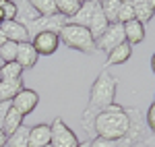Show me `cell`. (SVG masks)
Segmentation results:
<instances>
[{
    "label": "cell",
    "instance_id": "6da1fadb",
    "mask_svg": "<svg viewBox=\"0 0 155 147\" xmlns=\"http://www.w3.org/2000/svg\"><path fill=\"white\" fill-rule=\"evenodd\" d=\"M116 87H118V79L110 73L107 68H104L101 73L97 75V79L91 85V93H89V102H87V108L81 114V126L87 133V137L95 135V118L101 112L110 108L112 104H116Z\"/></svg>",
    "mask_w": 155,
    "mask_h": 147
},
{
    "label": "cell",
    "instance_id": "7a4b0ae2",
    "mask_svg": "<svg viewBox=\"0 0 155 147\" xmlns=\"http://www.w3.org/2000/svg\"><path fill=\"white\" fill-rule=\"evenodd\" d=\"M95 137L110 139V141H120L128 131V114L126 108L120 104H112L110 108L101 112L95 118Z\"/></svg>",
    "mask_w": 155,
    "mask_h": 147
},
{
    "label": "cell",
    "instance_id": "3957f363",
    "mask_svg": "<svg viewBox=\"0 0 155 147\" xmlns=\"http://www.w3.org/2000/svg\"><path fill=\"white\" fill-rule=\"evenodd\" d=\"M60 44H64L66 48L77 50V52H85V54H93L97 52L95 39L91 35V31L87 27H79V25H66L62 27V31L58 33Z\"/></svg>",
    "mask_w": 155,
    "mask_h": 147
},
{
    "label": "cell",
    "instance_id": "277c9868",
    "mask_svg": "<svg viewBox=\"0 0 155 147\" xmlns=\"http://www.w3.org/2000/svg\"><path fill=\"white\" fill-rule=\"evenodd\" d=\"M126 114H128V131L126 135L118 141V147H132L137 143H145L151 139V131L147 126V120H145V114L137 108H126Z\"/></svg>",
    "mask_w": 155,
    "mask_h": 147
},
{
    "label": "cell",
    "instance_id": "5b68a950",
    "mask_svg": "<svg viewBox=\"0 0 155 147\" xmlns=\"http://www.w3.org/2000/svg\"><path fill=\"white\" fill-rule=\"evenodd\" d=\"M81 143L79 137L71 131V126H66L62 118H54V122L50 124V145L52 147H77Z\"/></svg>",
    "mask_w": 155,
    "mask_h": 147
},
{
    "label": "cell",
    "instance_id": "8992f818",
    "mask_svg": "<svg viewBox=\"0 0 155 147\" xmlns=\"http://www.w3.org/2000/svg\"><path fill=\"white\" fill-rule=\"evenodd\" d=\"M124 27L120 23H112L107 25V29L101 33L99 39H95V48L101 52H112L114 48H118L120 44H124Z\"/></svg>",
    "mask_w": 155,
    "mask_h": 147
},
{
    "label": "cell",
    "instance_id": "52a82bcc",
    "mask_svg": "<svg viewBox=\"0 0 155 147\" xmlns=\"http://www.w3.org/2000/svg\"><path fill=\"white\" fill-rule=\"evenodd\" d=\"M29 42H31V46L35 48L37 56H52L60 46L58 33H52V31H41V33L33 35Z\"/></svg>",
    "mask_w": 155,
    "mask_h": 147
},
{
    "label": "cell",
    "instance_id": "ba28073f",
    "mask_svg": "<svg viewBox=\"0 0 155 147\" xmlns=\"http://www.w3.org/2000/svg\"><path fill=\"white\" fill-rule=\"evenodd\" d=\"M37 104H39V95H37V91L27 89V87H23V89L12 98V102H11V106L15 108V110H19L23 116L31 114V112L37 108Z\"/></svg>",
    "mask_w": 155,
    "mask_h": 147
},
{
    "label": "cell",
    "instance_id": "9c48e42d",
    "mask_svg": "<svg viewBox=\"0 0 155 147\" xmlns=\"http://www.w3.org/2000/svg\"><path fill=\"white\" fill-rule=\"evenodd\" d=\"M0 31L6 35L8 42H15V44H23V42H29V33L23 25L19 23V19L15 21H2L0 23Z\"/></svg>",
    "mask_w": 155,
    "mask_h": 147
},
{
    "label": "cell",
    "instance_id": "30bf717a",
    "mask_svg": "<svg viewBox=\"0 0 155 147\" xmlns=\"http://www.w3.org/2000/svg\"><path fill=\"white\" fill-rule=\"evenodd\" d=\"M97 8H99V2H97V0H85L83 6L79 8V12L68 19V23L71 25H79V27H87V29H89V23H91V19H93V15H95Z\"/></svg>",
    "mask_w": 155,
    "mask_h": 147
},
{
    "label": "cell",
    "instance_id": "8fae6325",
    "mask_svg": "<svg viewBox=\"0 0 155 147\" xmlns=\"http://www.w3.org/2000/svg\"><path fill=\"white\" fill-rule=\"evenodd\" d=\"M37 52L35 48L31 46V42H23V44H19L17 46V58H15V62L21 66V68H33L37 64Z\"/></svg>",
    "mask_w": 155,
    "mask_h": 147
},
{
    "label": "cell",
    "instance_id": "7c38bea8",
    "mask_svg": "<svg viewBox=\"0 0 155 147\" xmlns=\"http://www.w3.org/2000/svg\"><path fill=\"white\" fill-rule=\"evenodd\" d=\"M50 145V124H33L29 126V147Z\"/></svg>",
    "mask_w": 155,
    "mask_h": 147
},
{
    "label": "cell",
    "instance_id": "4fadbf2b",
    "mask_svg": "<svg viewBox=\"0 0 155 147\" xmlns=\"http://www.w3.org/2000/svg\"><path fill=\"white\" fill-rule=\"evenodd\" d=\"M122 27H124V39H126L128 46L141 44L145 39V25H141L139 21H128V23H124Z\"/></svg>",
    "mask_w": 155,
    "mask_h": 147
},
{
    "label": "cell",
    "instance_id": "5bb4252c",
    "mask_svg": "<svg viewBox=\"0 0 155 147\" xmlns=\"http://www.w3.org/2000/svg\"><path fill=\"white\" fill-rule=\"evenodd\" d=\"M23 120H25V116L21 114L19 110H15V108H8V112H6V118H4V122H2V133L6 137H11L17 129H21L23 126Z\"/></svg>",
    "mask_w": 155,
    "mask_h": 147
},
{
    "label": "cell",
    "instance_id": "9a60e30c",
    "mask_svg": "<svg viewBox=\"0 0 155 147\" xmlns=\"http://www.w3.org/2000/svg\"><path fill=\"white\" fill-rule=\"evenodd\" d=\"M17 4V17H21V21L19 23L27 27V25H31L33 21L39 19V12L31 6V0H23V2H15Z\"/></svg>",
    "mask_w": 155,
    "mask_h": 147
},
{
    "label": "cell",
    "instance_id": "2e32d148",
    "mask_svg": "<svg viewBox=\"0 0 155 147\" xmlns=\"http://www.w3.org/2000/svg\"><path fill=\"white\" fill-rule=\"evenodd\" d=\"M130 54H132V46H128L124 42V44H120L118 48H114L112 52H107L106 64L107 66H112V64H124V62L130 60Z\"/></svg>",
    "mask_w": 155,
    "mask_h": 147
},
{
    "label": "cell",
    "instance_id": "e0dca14e",
    "mask_svg": "<svg viewBox=\"0 0 155 147\" xmlns=\"http://www.w3.org/2000/svg\"><path fill=\"white\" fill-rule=\"evenodd\" d=\"M130 2H132V8H134V19H137L141 25H145L147 21L153 19L155 12L151 11L149 0H130Z\"/></svg>",
    "mask_w": 155,
    "mask_h": 147
},
{
    "label": "cell",
    "instance_id": "ac0fdd59",
    "mask_svg": "<svg viewBox=\"0 0 155 147\" xmlns=\"http://www.w3.org/2000/svg\"><path fill=\"white\" fill-rule=\"evenodd\" d=\"M23 89V79L19 81H0V102H12V98Z\"/></svg>",
    "mask_w": 155,
    "mask_h": 147
},
{
    "label": "cell",
    "instance_id": "d6986e66",
    "mask_svg": "<svg viewBox=\"0 0 155 147\" xmlns=\"http://www.w3.org/2000/svg\"><path fill=\"white\" fill-rule=\"evenodd\" d=\"M107 19L104 17V12H101V8H97L95 15H93V19H91V23H89V31H91V35H93V39H99L101 37V33L107 29Z\"/></svg>",
    "mask_w": 155,
    "mask_h": 147
},
{
    "label": "cell",
    "instance_id": "ffe728a7",
    "mask_svg": "<svg viewBox=\"0 0 155 147\" xmlns=\"http://www.w3.org/2000/svg\"><path fill=\"white\" fill-rule=\"evenodd\" d=\"M6 145L8 147H29V126L23 124L11 137H6Z\"/></svg>",
    "mask_w": 155,
    "mask_h": 147
},
{
    "label": "cell",
    "instance_id": "44dd1931",
    "mask_svg": "<svg viewBox=\"0 0 155 147\" xmlns=\"http://www.w3.org/2000/svg\"><path fill=\"white\" fill-rule=\"evenodd\" d=\"M23 68L17 64V62H6L0 66V81H19L23 79Z\"/></svg>",
    "mask_w": 155,
    "mask_h": 147
},
{
    "label": "cell",
    "instance_id": "7402d4cb",
    "mask_svg": "<svg viewBox=\"0 0 155 147\" xmlns=\"http://www.w3.org/2000/svg\"><path fill=\"white\" fill-rule=\"evenodd\" d=\"M81 6H83V0H58V2H56L58 12L62 15V17H66V19L74 17Z\"/></svg>",
    "mask_w": 155,
    "mask_h": 147
},
{
    "label": "cell",
    "instance_id": "603a6c76",
    "mask_svg": "<svg viewBox=\"0 0 155 147\" xmlns=\"http://www.w3.org/2000/svg\"><path fill=\"white\" fill-rule=\"evenodd\" d=\"M99 8L104 12V17L107 19V23H118V8H120V0H104L99 2Z\"/></svg>",
    "mask_w": 155,
    "mask_h": 147
},
{
    "label": "cell",
    "instance_id": "cb8c5ba5",
    "mask_svg": "<svg viewBox=\"0 0 155 147\" xmlns=\"http://www.w3.org/2000/svg\"><path fill=\"white\" fill-rule=\"evenodd\" d=\"M31 6L39 12V17H52V15H58L56 0H31Z\"/></svg>",
    "mask_w": 155,
    "mask_h": 147
},
{
    "label": "cell",
    "instance_id": "d4e9b609",
    "mask_svg": "<svg viewBox=\"0 0 155 147\" xmlns=\"http://www.w3.org/2000/svg\"><path fill=\"white\" fill-rule=\"evenodd\" d=\"M128 21H137L134 19V8H132L130 0H120V8H118V23L124 25Z\"/></svg>",
    "mask_w": 155,
    "mask_h": 147
},
{
    "label": "cell",
    "instance_id": "484cf974",
    "mask_svg": "<svg viewBox=\"0 0 155 147\" xmlns=\"http://www.w3.org/2000/svg\"><path fill=\"white\" fill-rule=\"evenodd\" d=\"M17 46L19 44H15V42H6L4 46H0V60H2V64L15 62V58H17Z\"/></svg>",
    "mask_w": 155,
    "mask_h": 147
},
{
    "label": "cell",
    "instance_id": "4316f807",
    "mask_svg": "<svg viewBox=\"0 0 155 147\" xmlns=\"http://www.w3.org/2000/svg\"><path fill=\"white\" fill-rule=\"evenodd\" d=\"M0 11H2L4 21H15L17 19V4L11 2V0H0Z\"/></svg>",
    "mask_w": 155,
    "mask_h": 147
},
{
    "label": "cell",
    "instance_id": "83f0119b",
    "mask_svg": "<svg viewBox=\"0 0 155 147\" xmlns=\"http://www.w3.org/2000/svg\"><path fill=\"white\" fill-rule=\"evenodd\" d=\"M145 120H147V126H149L151 135L155 137V102L149 106V110H147V114H145Z\"/></svg>",
    "mask_w": 155,
    "mask_h": 147
},
{
    "label": "cell",
    "instance_id": "f1b7e54d",
    "mask_svg": "<svg viewBox=\"0 0 155 147\" xmlns=\"http://www.w3.org/2000/svg\"><path fill=\"white\" fill-rule=\"evenodd\" d=\"M89 147H118V141H110V139L95 137L93 141H89Z\"/></svg>",
    "mask_w": 155,
    "mask_h": 147
},
{
    "label": "cell",
    "instance_id": "f546056e",
    "mask_svg": "<svg viewBox=\"0 0 155 147\" xmlns=\"http://www.w3.org/2000/svg\"><path fill=\"white\" fill-rule=\"evenodd\" d=\"M11 108V102H0V129H2V122L6 118V112Z\"/></svg>",
    "mask_w": 155,
    "mask_h": 147
},
{
    "label": "cell",
    "instance_id": "4dcf8cb0",
    "mask_svg": "<svg viewBox=\"0 0 155 147\" xmlns=\"http://www.w3.org/2000/svg\"><path fill=\"white\" fill-rule=\"evenodd\" d=\"M6 145V135L2 133V129H0V147H4Z\"/></svg>",
    "mask_w": 155,
    "mask_h": 147
},
{
    "label": "cell",
    "instance_id": "1f68e13d",
    "mask_svg": "<svg viewBox=\"0 0 155 147\" xmlns=\"http://www.w3.org/2000/svg\"><path fill=\"white\" fill-rule=\"evenodd\" d=\"M6 42H8V39H6V35H4V33H2V31H0V46H4V44H6Z\"/></svg>",
    "mask_w": 155,
    "mask_h": 147
},
{
    "label": "cell",
    "instance_id": "d6a6232c",
    "mask_svg": "<svg viewBox=\"0 0 155 147\" xmlns=\"http://www.w3.org/2000/svg\"><path fill=\"white\" fill-rule=\"evenodd\" d=\"M151 71H153V75H155V52H153V56H151Z\"/></svg>",
    "mask_w": 155,
    "mask_h": 147
},
{
    "label": "cell",
    "instance_id": "836d02e7",
    "mask_svg": "<svg viewBox=\"0 0 155 147\" xmlns=\"http://www.w3.org/2000/svg\"><path fill=\"white\" fill-rule=\"evenodd\" d=\"M77 147H89V141H81V143H79Z\"/></svg>",
    "mask_w": 155,
    "mask_h": 147
},
{
    "label": "cell",
    "instance_id": "e575fe53",
    "mask_svg": "<svg viewBox=\"0 0 155 147\" xmlns=\"http://www.w3.org/2000/svg\"><path fill=\"white\" fill-rule=\"evenodd\" d=\"M132 147H149V143H137V145H132Z\"/></svg>",
    "mask_w": 155,
    "mask_h": 147
},
{
    "label": "cell",
    "instance_id": "d590c367",
    "mask_svg": "<svg viewBox=\"0 0 155 147\" xmlns=\"http://www.w3.org/2000/svg\"><path fill=\"white\" fill-rule=\"evenodd\" d=\"M149 4H151V11L155 12V0H149Z\"/></svg>",
    "mask_w": 155,
    "mask_h": 147
},
{
    "label": "cell",
    "instance_id": "8d00e7d4",
    "mask_svg": "<svg viewBox=\"0 0 155 147\" xmlns=\"http://www.w3.org/2000/svg\"><path fill=\"white\" fill-rule=\"evenodd\" d=\"M2 21H4V17H2V11H0V23H2Z\"/></svg>",
    "mask_w": 155,
    "mask_h": 147
},
{
    "label": "cell",
    "instance_id": "74e56055",
    "mask_svg": "<svg viewBox=\"0 0 155 147\" xmlns=\"http://www.w3.org/2000/svg\"><path fill=\"white\" fill-rule=\"evenodd\" d=\"M46 147H52V145H46Z\"/></svg>",
    "mask_w": 155,
    "mask_h": 147
},
{
    "label": "cell",
    "instance_id": "f35d334b",
    "mask_svg": "<svg viewBox=\"0 0 155 147\" xmlns=\"http://www.w3.org/2000/svg\"><path fill=\"white\" fill-rule=\"evenodd\" d=\"M151 139H153V137H151Z\"/></svg>",
    "mask_w": 155,
    "mask_h": 147
}]
</instances>
